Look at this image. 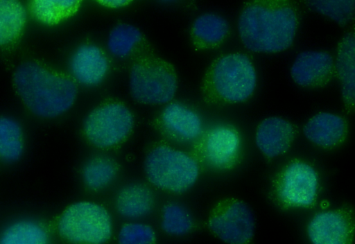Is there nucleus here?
I'll list each match as a JSON object with an SVG mask.
<instances>
[{"label":"nucleus","mask_w":355,"mask_h":244,"mask_svg":"<svg viewBox=\"0 0 355 244\" xmlns=\"http://www.w3.org/2000/svg\"><path fill=\"white\" fill-rule=\"evenodd\" d=\"M297 26L293 8L286 2L275 1L248 3L238 21V31L244 46L261 53H277L290 47Z\"/></svg>","instance_id":"obj_1"},{"label":"nucleus","mask_w":355,"mask_h":244,"mask_svg":"<svg viewBox=\"0 0 355 244\" xmlns=\"http://www.w3.org/2000/svg\"><path fill=\"white\" fill-rule=\"evenodd\" d=\"M13 80L25 105L33 114L43 118H53L67 111L77 94L76 86L71 80L35 62L19 65Z\"/></svg>","instance_id":"obj_2"},{"label":"nucleus","mask_w":355,"mask_h":244,"mask_svg":"<svg viewBox=\"0 0 355 244\" xmlns=\"http://www.w3.org/2000/svg\"><path fill=\"white\" fill-rule=\"evenodd\" d=\"M256 82V71L248 57L230 53L218 58L209 67L202 89L209 101L236 103L251 96Z\"/></svg>","instance_id":"obj_3"},{"label":"nucleus","mask_w":355,"mask_h":244,"mask_svg":"<svg viewBox=\"0 0 355 244\" xmlns=\"http://www.w3.org/2000/svg\"><path fill=\"white\" fill-rule=\"evenodd\" d=\"M144 168L154 186L174 193L190 189L199 175V166L194 158L166 145L158 146L149 152Z\"/></svg>","instance_id":"obj_4"},{"label":"nucleus","mask_w":355,"mask_h":244,"mask_svg":"<svg viewBox=\"0 0 355 244\" xmlns=\"http://www.w3.org/2000/svg\"><path fill=\"white\" fill-rule=\"evenodd\" d=\"M112 220L107 210L91 202L71 205L58 222L60 234L78 244H103L111 236Z\"/></svg>","instance_id":"obj_5"},{"label":"nucleus","mask_w":355,"mask_h":244,"mask_svg":"<svg viewBox=\"0 0 355 244\" xmlns=\"http://www.w3.org/2000/svg\"><path fill=\"white\" fill-rule=\"evenodd\" d=\"M178 88L175 71L161 61L135 64L130 74V89L137 101L160 105L171 101Z\"/></svg>","instance_id":"obj_6"},{"label":"nucleus","mask_w":355,"mask_h":244,"mask_svg":"<svg viewBox=\"0 0 355 244\" xmlns=\"http://www.w3.org/2000/svg\"><path fill=\"white\" fill-rule=\"evenodd\" d=\"M133 117L120 103H110L92 111L84 121V130L89 141L98 148L113 146L130 133Z\"/></svg>","instance_id":"obj_7"},{"label":"nucleus","mask_w":355,"mask_h":244,"mask_svg":"<svg viewBox=\"0 0 355 244\" xmlns=\"http://www.w3.org/2000/svg\"><path fill=\"white\" fill-rule=\"evenodd\" d=\"M319 184L318 172L311 165L294 161L282 171L277 185V195L284 206L311 207L316 202Z\"/></svg>","instance_id":"obj_8"},{"label":"nucleus","mask_w":355,"mask_h":244,"mask_svg":"<svg viewBox=\"0 0 355 244\" xmlns=\"http://www.w3.org/2000/svg\"><path fill=\"white\" fill-rule=\"evenodd\" d=\"M306 231L311 244H352L354 211L345 206L319 211L309 220Z\"/></svg>","instance_id":"obj_9"},{"label":"nucleus","mask_w":355,"mask_h":244,"mask_svg":"<svg viewBox=\"0 0 355 244\" xmlns=\"http://www.w3.org/2000/svg\"><path fill=\"white\" fill-rule=\"evenodd\" d=\"M209 227L228 244H246L254 234V217L245 202L234 201L211 216Z\"/></svg>","instance_id":"obj_10"},{"label":"nucleus","mask_w":355,"mask_h":244,"mask_svg":"<svg viewBox=\"0 0 355 244\" xmlns=\"http://www.w3.org/2000/svg\"><path fill=\"white\" fill-rule=\"evenodd\" d=\"M241 148L238 132L228 125H217L210 129L202 138L200 154L210 168L225 170L237 160Z\"/></svg>","instance_id":"obj_11"},{"label":"nucleus","mask_w":355,"mask_h":244,"mask_svg":"<svg viewBox=\"0 0 355 244\" xmlns=\"http://www.w3.org/2000/svg\"><path fill=\"white\" fill-rule=\"evenodd\" d=\"M69 70L73 78L85 86L99 84L108 70V62L101 50L93 44L80 46L69 61Z\"/></svg>","instance_id":"obj_12"},{"label":"nucleus","mask_w":355,"mask_h":244,"mask_svg":"<svg viewBox=\"0 0 355 244\" xmlns=\"http://www.w3.org/2000/svg\"><path fill=\"white\" fill-rule=\"evenodd\" d=\"M294 136L295 130L291 123L280 117L271 116L259 124L255 142L264 155L273 158L288 150Z\"/></svg>","instance_id":"obj_13"},{"label":"nucleus","mask_w":355,"mask_h":244,"mask_svg":"<svg viewBox=\"0 0 355 244\" xmlns=\"http://www.w3.org/2000/svg\"><path fill=\"white\" fill-rule=\"evenodd\" d=\"M161 121L164 130L181 141H192L202 133V123L198 114L180 103L168 104L162 111Z\"/></svg>","instance_id":"obj_14"},{"label":"nucleus","mask_w":355,"mask_h":244,"mask_svg":"<svg viewBox=\"0 0 355 244\" xmlns=\"http://www.w3.org/2000/svg\"><path fill=\"white\" fill-rule=\"evenodd\" d=\"M334 60L331 55L320 51H305L295 58L291 74L299 85L310 87L320 83L331 72Z\"/></svg>","instance_id":"obj_15"},{"label":"nucleus","mask_w":355,"mask_h":244,"mask_svg":"<svg viewBox=\"0 0 355 244\" xmlns=\"http://www.w3.org/2000/svg\"><path fill=\"white\" fill-rule=\"evenodd\" d=\"M305 137L314 144L330 148L339 144L346 134V124L340 116L320 112L313 116L304 125Z\"/></svg>","instance_id":"obj_16"},{"label":"nucleus","mask_w":355,"mask_h":244,"mask_svg":"<svg viewBox=\"0 0 355 244\" xmlns=\"http://www.w3.org/2000/svg\"><path fill=\"white\" fill-rule=\"evenodd\" d=\"M336 69L345 103L355 105V32L348 33L343 37L337 53Z\"/></svg>","instance_id":"obj_17"},{"label":"nucleus","mask_w":355,"mask_h":244,"mask_svg":"<svg viewBox=\"0 0 355 244\" xmlns=\"http://www.w3.org/2000/svg\"><path fill=\"white\" fill-rule=\"evenodd\" d=\"M153 196L150 189L141 184L124 186L116 199L119 214L129 219H137L148 214L153 207Z\"/></svg>","instance_id":"obj_18"},{"label":"nucleus","mask_w":355,"mask_h":244,"mask_svg":"<svg viewBox=\"0 0 355 244\" xmlns=\"http://www.w3.org/2000/svg\"><path fill=\"white\" fill-rule=\"evenodd\" d=\"M229 24L223 17L205 13L198 17L192 26L195 44L200 48H211L218 45L226 37Z\"/></svg>","instance_id":"obj_19"},{"label":"nucleus","mask_w":355,"mask_h":244,"mask_svg":"<svg viewBox=\"0 0 355 244\" xmlns=\"http://www.w3.org/2000/svg\"><path fill=\"white\" fill-rule=\"evenodd\" d=\"M44 228L31 220L16 221L3 231L0 244H47Z\"/></svg>","instance_id":"obj_20"},{"label":"nucleus","mask_w":355,"mask_h":244,"mask_svg":"<svg viewBox=\"0 0 355 244\" xmlns=\"http://www.w3.org/2000/svg\"><path fill=\"white\" fill-rule=\"evenodd\" d=\"M26 20L23 5L13 0L0 1V43L12 42L20 33Z\"/></svg>","instance_id":"obj_21"},{"label":"nucleus","mask_w":355,"mask_h":244,"mask_svg":"<svg viewBox=\"0 0 355 244\" xmlns=\"http://www.w3.org/2000/svg\"><path fill=\"white\" fill-rule=\"evenodd\" d=\"M19 124L10 117L0 119V156L8 163L19 159L23 151Z\"/></svg>","instance_id":"obj_22"},{"label":"nucleus","mask_w":355,"mask_h":244,"mask_svg":"<svg viewBox=\"0 0 355 244\" xmlns=\"http://www.w3.org/2000/svg\"><path fill=\"white\" fill-rule=\"evenodd\" d=\"M80 1L75 0H37L32 2L35 16L46 24H55L71 15Z\"/></svg>","instance_id":"obj_23"},{"label":"nucleus","mask_w":355,"mask_h":244,"mask_svg":"<svg viewBox=\"0 0 355 244\" xmlns=\"http://www.w3.org/2000/svg\"><path fill=\"white\" fill-rule=\"evenodd\" d=\"M141 40V33L135 26L128 24L116 25L111 31L107 40L109 51L117 58L128 56Z\"/></svg>","instance_id":"obj_24"},{"label":"nucleus","mask_w":355,"mask_h":244,"mask_svg":"<svg viewBox=\"0 0 355 244\" xmlns=\"http://www.w3.org/2000/svg\"><path fill=\"white\" fill-rule=\"evenodd\" d=\"M193 224L191 214L183 204L171 202L164 206L162 227L166 233L174 236L187 234L191 229Z\"/></svg>","instance_id":"obj_25"},{"label":"nucleus","mask_w":355,"mask_h":244,"mask_svg":"<svg viewBox=\"0 0 355 244\" xmlns=\"http://www.w3.org/2000/svg\"><path fill=\"white\" fill-rule=\"evenodd\" d=\"M85 184L92 189H100L109 184L116 174L114 162L107 157H96L89 161L83 169Z\"/></svg>","instance_id":"obj_26"},{"label":"nucleus","mask_w":355,"mask_h":244,"mask_svg":"<svg viewBox=\"0 0 355 244\" xmlns=\"http://www.w3.org/2000/svg\"><path fill=\"white\" fill-rule=\"evenodd\" d=\"M307 3L311 9L342 25L355 17V0H314Z\"/></svg>","instance_id":"obj_27"},{"label":"nucleus","mask_w":355,"mask_h":244,"mask_svg":"<svg viewBox=\"0 0 355 244\" xmlns=\"http://www.w3.org/2000/svg\"><path fill=\"white\" fill-rule=\"evenodd\" d=\"M119 244H154L153 229L141 223H130L121 227L119 233Z\"/></svg>","instance_id":"obj_28"},{"label":"nucleus","mask_w":355,"mask_h":244,"mask_svg":"<svg viewBox=\"0 0 355 244\" xmlns=\"http://www.w3.org/2000/svg\"><path fill=\"white\" fill-rule=\"evenodd\" d=\"M99 2L103 5L112 8H119L128 3V1L125 0H107L101 1Z\"/></svg>","instance_id":"obj_29"}]
</instances>
